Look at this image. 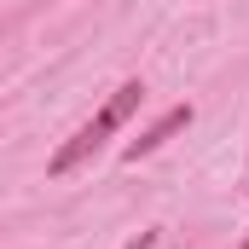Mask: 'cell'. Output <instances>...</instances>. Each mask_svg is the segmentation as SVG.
<instances>
[{
    "label": "cell",
    "mask_w": 249,
    "mask_h": 249,
    "mask_svg": "<svg viewBox=\"0 0 249 249\" xmlns=\"http://www.w3.org/2000/svg\"><path fill=\"white\" fill-rule=\"evenodd\" d=\"M238 249H249V238H244V244H238Z\"/></svg>",
    "instance_id": "4"
},
{
    "label": "cell",
    "mask_w": 249,
    "mask_h": 249,
    "mask_svg": "<svg viewBox=\"0 0 249 249\" xmlns=\"http://www.w3.org/2000/svg\"><path fill=\"white\" fill-rule=\"evenodd\" d=\"M122 249H157V232H139L133 244H122Z\"/></svg>",
    "instance_id": "3"
},
{
    "label": "cell",
    "mask_w": 249,
    "mask_h": 249,
    "mask_svg": "<svg viewBox=\"0 0 249 249\" xmlns=\"http://www.w3.org/2000/svg\"><path fill=\"white\" fill-rule=\"evenodd\" d=\"M139 105H145V81H122V87L105 99V110H99L87 127H81L75 139H64L58 151H53L47 174H53V180H64L70 168H81V162H87V157H93V151H99V145H105V139H110V133H116L127 116H133V110H139Z\"/></svg>",
    "instance_id": "1"
},
{
    "label": "cell",
    "mask_w": 249,
    "mask_h": 249,
    "mask_svg": "<svg viewBox=\"0 0 249 249\" xmlns=\"http://www.w3.org/2000/svg\"><path fill=\"white\" fill-rule=\"evenodd\" d=\"M180 127H191V105H174V110H162V116H157L151 127H145V133H139V139L127 145L122 157H127V162H139V157H151V151H157V145H168V139H174Z\"/></svg>",
    "instance_id": "2"
}]
</instances>
